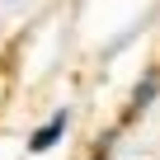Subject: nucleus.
<instances>
[{"label":"nucleus","mask_w":160,"mask_h":160,"mask_svg":"<svg viewBox=\"0 0 160 160\" xmlns=\"http://www.w3.org/2000/svg\"><path fill=\"white\" fill-rule=\"evenodd\" d=\"M160 94V71H146L141 75V85H137V94H132V104H127V118H137V113H146V104Z\"/></svg>","instance_id":"f257e3e1"},{"label":"nucleus","mask_w":160,"mask_h":160,"mask_svg":"<svg viewBox=\"0 0 160 160\" xmlns=\"http://www.w3.org/2000/svg\"><path fill=\"white\" fill-rule=\"evenodd\" d=\"M61 132H66V113H57L47 127H38V132L28 137V151H33V155H38V151H52V146L61 141Z\"/></svg>","instance_id":"f03ea898"}]
</instances>
